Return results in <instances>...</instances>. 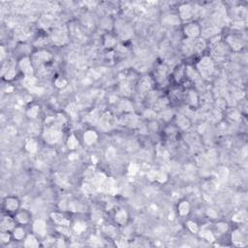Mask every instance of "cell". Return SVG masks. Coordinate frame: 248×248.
<instances>
[{"label": "cell", "instance_id": "obj_16", "mask_svg": "<svg viewBox=\"0 0 248 248\" xmlns=\"http://www.w3.org/2000/svg\"><path fill=\"white\" fill-rule=\"evenodd\" d=\"M66 84H67V82L62 78H58L55 80V85L57 86V87H64Z\"/></svg>", "mask_w": 248, "mask_h": 248}, {"label": "cell", "instance_id": "obj_21", "mask_svg": "<svg viewBox=\"0 0 248 248\" xmlns=\"http://www.w3.org/2000/svg\"><path fill=\"white\" fill-rule=\"evenodd\" d=\"M37 108H35V110H31L30 112H28V115L31 116V117H35L36 115H37Z\"/></svg>", "mask_w": 248, "mask_h": 248}, {"label": "cell", "instance_id": "obj_15", "mask_svg": "<svg viewBox=\"0 0 248 248\" xmlns=\"http://www.w3.org/2000/svg\"><path fill=\"white\" fill-rule=\"evenodd\" d=\"M0 238H1L2 242H9L10 236H9V234L7 233V231H3L1 233V234H0Z\"/></svg>", "mask_w": 248, "mask_h": 248}, {"label": "cell", "instance_id": "obj_18", "mask_svg": "<svg viewBox=\"0 0 248 248\" xmlns=\"http://www.w3.org/2000/svg\"><path fill=\"white\" fill-rule=\"evenodd\" d=\"M78 144V142L76 140V139L74 138V136H72L70 139H69V142H68V145L70 148H75V146Z\"/></svg>", "mask_w": 248, "mask_h": 248}, {"label": "cell", "instance_id": "obj_11", "mask_svg": "<svg viewBox=\"0 0 248 248\" xmlns=\"http://www.w3.org/2000/svg\"><path fill=\"white\" fill-rule=\"evenodd\" d=\"M26 247H37L39 245L38 241L36 240V238L33 237V236H30L27 238V239L25 240V244H24Z\"/></svg>", "mask_w": 248, "mask_h": 248}, {"label": "cell", "instance_id": "obj_8", "mask_svg": "<svg viewBox=\"0 0 248 248\" xmlns=\"http://www.w3.org/2000/svg\"><path fill=\"white\" fill-rule=\"evenodd\" d=\"M17 219H18V221L19 223L24 224V223H27L28 222L29 217H28V214H27V212H26V211H21V212L18 213Z\"/></svg>", "mask_w": 248, "mask_h": 248}, {"label": "cell", "instance_id": "obj_19", "mask_svg": "<svg viewBox=\"0 0 248 248\" xmlns=\"http://www.w3.org/2000/svg\"><path fill=\"white\" fill-rule=\"evenodd\" d=\"M188 227L191 229L192 232H196L198 230V228H197V225L195 223H193V222H188Z\"/></svg>", "mask_w": 248, "mask_h": 248}, {"label": "cell", "instance_id": "obj_9", "mask_svg": "<svg viewBox=\"0 0 248 248\" xmlns=\"http://www.w3.org/2000/svg\"><path fill=\"white\" fill-rule=\"evenodd\" d=\"M52 218H53V220H55L57 224H60V225H66V224H68V221H67L66 218L64 216H62L61 214H58V213L52 214Z\"/></svg>", "mask_w": 248, "mask_h": 248}, {"label": "cell", "instance_id": "obj_17", "mask_svg": "<svg viewBox=\"0 0 248 248\" xmlns=\"http://www.w3.org/2000/svg\"><path fill=\"white\" fill-rule=\"evenodd\" d=\"M24 83L26 86H33L35 83V79H33L31 76L30 77H26L25 79H24Z\"/></svg>", "mask_w": 248, "mask_h": 248}, {"label": "cell", "instance_id": "obj_6", "mask_svg": "<svg viewBox=\"0 0 248 248\" xmlns=\"http://www.w3.org/2000/svg\"><path fill=\"white\" fill-rule=\"evenodd\" d=\"M59 138V133L55 130V129H50L48 130V132H47V136H46V139L49 140V142H56V140H58Z\"/></svg>", "mask_w": 248, "mask_h": 248}, {"label": "cell", "instance_id": "obj_1", "mask_svg": "<svg viewBox=\"0 0 248 248\" xmlns=\"http://www.w3.org/2000/svg\"><path fill=\"white\" fill-rule=\"evenodd\" d=\"M19 67H21V69L22 70V72L25 74V75H27L28 77L31 76V74L33 73V69H32V66H31V62L30 60L27 58V57H24L21 60V63H19Z\"/></svg>", "mask_w": 248, "mask_h": 248}, {"label": "cell", "instance_id": "obj_5", "mask_svg": "<svg viewBox=\"0 0 248 248\" xmlns=\"http://www.w3.org/2000/svg\"><path fill=\"white\" fill-rule=\"evenodd\" d=\"M34 231L40 234V236H44L45 234V232H46V225H45V222L42 220H37L35 221L34 223Z\"/></svg>", "mask_w": 248, "mask_h": 248}, {"label": "cell", "instance_id": "obj_13", "mask_svg": "<svg viewBox=\"0 0 248 248\" xmlns=\"http://www.w3.org/2000/svg\"><path fill=\"white\" fill-rule=\"evenodd\" d=\"M24 236V231L22 228H16L14 230V237L17 239H22Z\"/></svg>", "mask_w": 248, "mask_h": 248}, {"label": "cell", "instance_id": "obj_10", "mask_svg": "<svg viewBox=\"0 0 248 248\" xmlns=\"http://www.w3.org/2000/svg\"><path fill=\"white\" fill-rule=\"evenodd\" d=\"M189 204L187 202H182L180 203L179 206H178V210H179V213L181 214V215H186L187 213L189 212Z\"/></svg>", "mask_w": 248, "mask_h": 248}, {"label": "cell", "instance_id": "obj_7", "mask_svg": "<svg viewBox=\"0 0 248 248\" xmlns=\"http://www.w3.org/2000/svg\"><path fill=\"white\" fill-rule=\"evenodd\" d=\"M97 139V135L93 131H88L84 134V142L88 144H93Z\"/></svg>", "mask_w": 248, "mask_h": 248}, {"label": "cell", "instance_id": "obj_2", "mask_svg": "<svg viewBox=\"0 0 248 248\" xmlns=\"http://www.w3.org/2000/svg\"><path fill=\"white\" fill-rule=\"evenodd\" d=\"M185 34L191 38H195L200 34V27L195 23H190L185 27Z\"/></svg>", "mask_w": 248, "mask_h": 248}, {"label": "cell", "instance_id": "obj_4", "mask_svg": "<svg viewBox=\"0 0 248 248\" xmlns=\"http://www.w3.org/2000/svg\"><path fill=\"white\" fill-rule=\"evenodd\" d=\"M14 228V221H13L10 217L6 216V217H3L2 220H1V229L2 231H7L8 230H11Z\"/></svg>", "mask_w": 248, "mask_h": 248}, {"label": "cell", "instance_id": "obj_3", "mask_svg": "<svg viewBox=\"0 0 248 248\" xmlns=\"http://www.w3.org/2000/svg\"><path fill=\"white\" fill-rule=\"evenodd\" d=\"M5 206L7 210H10V211H15L18 209V201L16 199V198H7L5 200Z\"/></svg>", "mask_w": 248, "mask_h": 248}, {"label": "cell", "instance_id": "obj_20", "mask_svg": "<svg viewBox=\"0 0 248 248\" xmlns=\"http://www.w3.org/2000/svg\"><path fill=\"white\" fill-rule=\"evenodd\" d=\"M137 171H138V166H136V165H131L130 166V168H129V172L131 173H137Z\"/></svg>", "mask_w": 248, "mask_h": 248}, {"label": "cell", "instance_id": "obj_14", "mask_svg": "<svg viewBox=\"0 0 248 248\" xmlns=\"http://www.w3.org/2000/svg\"><path fill=\"white\" fill-rule=\"evenodd\" d=\"M36 147H37V144L34 140H29V142L26 144V149H27L28 151H31V152L35 151Z\"/></svg>", "mask_w": 248, "mask_h": 248}, {"label": "cell", "instance_id": "obj_12", "mask_svg": "<svg viewBox=\"0 0 248 248\" xmlns=\"http://www.w3.org/2000/svg\"><path fill=\"white\" fill-rule=\"evenodd\" d=\"M116 219L117 222H118V223H120V224L124 223L125 221H126V219H127V214H126V212H125V211H123V210L119 211V212L116 214Z\"/></svg>", "mask_w": 248, "mask_h": 248}]
</instances>
